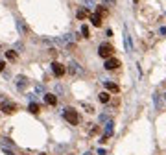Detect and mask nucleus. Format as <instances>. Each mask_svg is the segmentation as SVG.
I'll use <instances>...</instances> for the list:
<instances>
[{
	"instance_id": "nucleus-18",
	"label": "nucleus",
	"mask_w": 166,
	"mask_h": 155,
	"mask_svg": "<svg viewBox=\"0 0 166 155\" xmlns=\"http://www.w3.org/2000/svg\"><path fill=\"white\" fill-rule=\"evenodd\" d=\"M96 13H100L102 17H105V15H107V11H105V7H103V6H96Z\"/></svg>"
},
{
	"instance_id": "nucleus-22",
	"label": "nucleus",
	"mask_w": 166,
	"mask_h": 155,
	"mask_svg": "<svg viewBox=\"0 0 166 155\" xmlns=\"http://www.w3.org/2000/svg\"><path fill=\"white\" fill-rule=\"evenodd\" d=\"M4 153H6V155H15V153H13V151H11V150H7V148H6V150H4Z\"/></svg>"
},
{
	"instance_id": "nucleus-2",
	"label": "nucleus",
	"mask_w": 166,
	"mask_h": 155,
	"mask_svg": "<svg viewBox=\"0 0 166 155\" xmlns=\"http://www.w3.org/2000/svg\"><path fill=\"white\" fill-rule=\"evenodd\" d=\"M113 52H115V48L111 46L109 42H102V44H100V48H98L100 57H103V59H109L111 55H113Z\"/></svg>"
},
{
	"instance_id": "nucleus-5",
	"label": "nucleus",
	"mask_w": 166,
	"mask_h": 155,
	"mask_svg": "<svg viewBox=\"0 0 166 155\" xmlns=\"http://www.w3.org/2000/svg\"><path fill=\"white\" fill-rule=\"evenodd\" d=\"M0 109H2L6 115H13L15 111H17V105H15V104H11V102H6V104L0 105Z\"/></svg>"
},
{
	"instance_id": "nucleus-17",
	"label": "nucleus",
	"mask_w": 166,
	"mask_h": 155,
	"mask_svg": "<svg viewBox=\"0 0 166 155\" xmlns=\"http://www.w3.org/2000/svg\"><path fill=\"white\" fill-rule=\"evenodd\" d=\"M81 35H83V37H91V31H89V26H87V24L81 26Z\"/></svg>"
},
{
	"instance_id": "nucleus-11",
	"label": "nucleus",
	"mask_w": 166,
	"mask_h": 155,
	"mask_svg": "<svg viewBox=\"0 0 166 155\" xmlns=\"http://www.w3.org/2000/svg\"><path fill=\"white\" fill-rule=\"evenodd\" d=\"M105 89H107L109 92H118L120 91V87L116 83H113V81H105Z\"/></svg>"
},
{
	"instance_id": "nucleus-19",
	"label": "nucleus",
	"mask_w": 166,
	"mask_h": 155,
	"mask_svg": "<svg viewBox=\"0 0 166 155\" xmlns=\"http://www.w3.org/2000/svg\"><path fill=\"white\" fill-rule=\"evenodd\" d=\"M81 107L87 109V113H94V107H92L91 104H81Z\"/></svg>"
},
{
	"instance_id": "nucleus-3",
	"label": "nucleus",
	"mask_w": 166,
	"mask_h": 155,
	"mask_svg": "<svg viewBox=\"0 0 166 155\" xmlns=\"http://www.w3.org/2000/svg\"><path fill=\"white\" fill-rule=\"evenodd\" d=\"M52 72H54V76H55V78H63V74L66 72V69H65L61 63L54 61V63H52Z\"/></svg>"
},
{
	"instance_id": "nucleus-1",
	"label": "nucleus",
	"mask_w": 166,
	"mask_h": 155,
	"mask_svg": "<svg viewBox=\"0 0 166 155\" xmlns=\"http://www.w3.org/2000/svg\"><path fill=\"white\" fill-rule=\"evenodd\" d=\"M63 116H65V120L68 122V124H72V126H77V124H80V115H77V111H74V109H65Z\"/></svg>"
},
{
	"instance_id": "nucleus-24",
	"label": "nucleus",
	"mask_w": 166,
	"mask_h": 155,
	"mask_svg": "<svg viewBox=\"0 0 166 155\" xmlns=\"http://www.w3.org/2000/svg\"><path fill=\"white\" fill-rule=\"evenodd\" d=\"M41 155H44V153H41Z\"/></svg>"
},
{
	"instance_id": "nucleus-21",
	"label": "nucleus",
	"mask_w": 166,
	"mask_h": 155,
	"mask_svg": "<svg viewBox=\"0 0 166 155\" xmlns=\"http://www.w3.org/2000/svg\"><path fill=\"white\" fill-rule=\"evenodd\" d=\"M4 69H6V63H4V61H0V72H2Z\"/></svg>"
},
{
	"instance_id": "nucleus-15",
	"label": "nucleus",
	"mask_w": 166,
	"mask_h": 155,
	"mask_svg": "<svg viewBox=\"0 0 166 155\" xmlns=\"http://www.w3.org/2000/svg\"><path fill=\"white\" fill-rule=\"evenodd\" d=\"M124 41H126V50L131 52V37H129V33L126 31V35H124Z\"/></svg>"
},
{
	"instance_id": "nucleus-8",
	"label": "nucleus",
	"mask_w": 166,
	"mask_h": 155,
	"mask_svg": "<svg viewBox=\"0 0 166 155\" xmlns=\"http://www.w3.org/2000/svg\"><path fill=\"white\" fill-rule=\"evenodd\" d=\"M89 19H91V22H92L96 28L102 26V15H100V13H91V17H89Z\"/></svg>"
},
{
	"instance_id": "nucleus-14",
	"label": "nucleus",
	"mask_w": 166,
	"mask_h": 155,
	"mask_svg": "<svg viewBox=\"0 0 166 155\" xmlns=\"http://www.w3.org/2000/svg\"><path fill=\"white\" fill-rule=\"evenodd\" d=\"M28 111H30V113H33V115H39V105L35 102H31L30 107H28Z\"/></svg>"
},
{
	"instance_id": "nucleus-16",
	"label": "nucleus",
	"mask_w": 166,
	"mask_h": 155,
	"mask_svg": "<svg viewBox=\"0 0 166 155\" xmlns=\"http://www.w3.org/2000/svg\"><path fill=\"white\" fill-rule=\"evenodd\" d=\"M111 133H113V122L109 120V122H107V126H105V135H107V137H111Z\"/></svg>"
},
{
	"instance_id": "nucleus-23",
	"label": "nucleus",
	"mask_w": 166,
	"mask_h": 155,
	"mask_svg": "<svg viewBox=\"0 0 166 155\" xmlns=\"http://www.w3.org/2000/svg\"><path fill=\"white\" fill-rule=\"evenodd\" d=\"M133 2H135V4H137V2H138V0H133Z\"/></svg>"
},
{
	"instance_id": "nucleus-7",
	"label": "nucleus",
	"mask_w": 166,
	"mask_h": 155,
	"mask_svg": "<svg viewBox=\"0 0 166 155\" xmlns=\"http://www.w3.org/2000/svg\"><path fill=\"white\" fill-rule=\"evenodd\" d=\"M76 17L80 20H83L87 17H91V11H89V7H80V9H77V13H76Z\"/></svg>"
},
{
	"instance_id": "nucleus-4",
	"label": "nucleus",
	"mask_w": 166,
	"mask_h": 155,
	"mask_svg": "<svg viewBox=\"0 0 166 155\" xmlns=\"http://www.w3.org/2000/svg\"><path fill=\"white\" fill-rule=\"evenodd\" d=\"M105 69L107 70H115V69H118V66H120V61L116 59V57H109V59H105Z\"/></svg>"
},
{
	"instance_id": "nucleus-6",
	"label": "nucleus",
	"mask_w": 166,
	"mask_h": 155,
	"mask_svg": "<svg viewBox=\"0 0 166 155\" xmlns=\"http://www.w3.org/2000/svg\"><path fill=\"white\" fill-rule=\"evenodd\" d=\"M26 87H28V78H26V76H19V78H17V89L24 91Z\"/></svg>"
},
{
	"instance_id": "nucleus-20",
	"label": "nucleus",
	"mask_w": 166,
	"mask_h": 155,
	"mask_svg": "<svg viewBox=\"0 0 166 155\" xmlns=\"http://www.w3.org/2000/svg\"><path fill=\"white\" fill-rule=\"evenodd\" d=\"M83 2H85L87 6H94V0H83Z\"/></svg>"
},
{
	"instance_id": "nucleus-10",
	"label": "nucleus",
	"mask_w": 166,
	"mask_h": 155,
	"mask_svg": "<svg viewBox=\"0 0 166 155\" xmlns=\"http://www.w3.org/2000/svg\"><path fill=\"white\" fill-rule=\"evenodd\" d=\"M68 66H70V69H68V72H70L72 76H76V74H81V72H83V70L80 69V65H77V63H70Z\"/></svg>"
},
{
	"instance_id": "nucleus-25",
	"label": "nucleus",
	"mask_w": 166,
	"mask_h": 155,
	"mask_svg": "<svg viewBox=\"0 0 166 155\" xmlns=\"http://www.w3.org/2000/svg\"><path fill=\"white\" fill-rule=\"evenodd\" d=\"M164 96H166V94H164Z\"/></svg>"
},
{
	"instance_id": "nucleus-12",
	"label": "nucleus",
	"mask_w": 166,
	"mask_h": 155,
	"mask_svg": "<svg viewBox=\"0 0 166 155\" xmlns=\"http://www.w3.org/2000/svg\"><path fill=\"white\" fill-rule=\"evenodd\" d=\"M98 100H100L102 104H109L111 96H109V92H107V91H103V92H100V94H98Z\"/></svg>"
},
{
	"instance_id": "nucleus-13",
	"label": "nucleus",
	"mask_w": 166,
	"mask_h": 155,
	"mask_svg": "<svg viewBox=\"0 0 166 155\" xmlns=\"http://www.w3.org/2000/svg\"><path fill=\"white\" fill-rule=\"evenodd\" d=\"M6 57H7L9 61H17V52H15V50H7V52H6Z\"/></svg>"
},
{
	"instance_id": "nucleus-9",
	"label": "nucleus",
	"mask_w": 166,
	"mask_h": 155,
	"mask_svg": "<svg viewBox=\"0 0 166 155\" xmlns=\"http://www.w3.org/2000/svg\"><path fill=\"white\" fill-rule=\"evenodd\" d=\"M44 104H46V105H55V104H57V98H55V94L46 92V94H44Z\"/></svg>"
}]
</instances>
